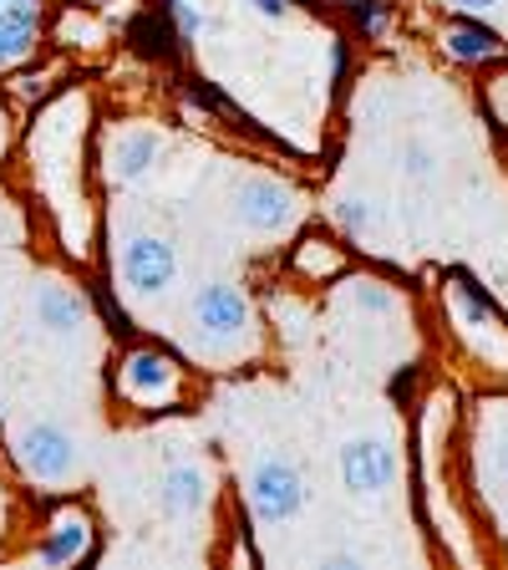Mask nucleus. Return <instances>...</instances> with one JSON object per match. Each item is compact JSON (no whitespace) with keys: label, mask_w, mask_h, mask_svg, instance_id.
<instances>
[{"label":"nucleus","mask_w":508,"mask_h":570,"mask_svg":"<svg viewBox=\"0 0 508 570\" xmlns=\"http://www.w3.org/2000/svg\"><path fill=\"white\" fill-rule=\"evenodd\" d=\"M0 6H6V0H0Z\"/></svg>","instance_id":"obj_29"},{"label":"nucleus","mask_w":508,"mask_h":570,"mask_svg":"<svg viewBox=\"0 0 508 570\" xmlns=\"http://www.w3.org/2000/svg\"><path fill=\"white\" fill-rule=\"evenodd\" d=\"M158 164H163V138H158L153 128H128L112 138V154H107L112 184H138V178H148Z\"/></svg>","instance_id":"obj_13"},{"label":"nucleus","mask_w":508,"mask_h":570,"mask_svg":"<svg viewBox=\"0 0 508 570\" xmlns=\"http://www.w3.org/2000/svg\"><path fill=\"white\" fill-rule=\"evenodd\" d=\"M57 82H61L57 61H41V67H36V57H31L26 67H16L11 77H6V92H11L21 107H41L51 92H57Z\"/></svg>","instance_id":"obj_16"},{"label":"nucleus","mask_w":508,"mask_h":570,"mask_svg":"<svg viewBox=\"0 0 508 570\" xmlns=\"http://www.w3.org/2000/svg\"><path fill=\"white\" fill-rule=\"evenodd\" d=\"M193 326L203 346H235L255 332V301L235 281H209L193 291Z\"/></svg>","instance_id":"obj_4"},{"label":"nucleus","mask_w":508,"mask_h":570,"mask_svg":"<svg viewBox=\"0 0 508 570\" xmlns=\"http://www.w3.org/2000/svg\"><path fill=\"white\" fill-rule=\"evenodd\" d=\"M102 556V524H97L92 504L82 499H61L51 504L47 524H41V540H36L31 560L36 566H92Z\"/></svg>","instance_id":"obj_2"},{"label":"nucleus","mask_w":508,"mask_h":570,"mask_svg":"<svg viewBox=\"0 0 508 570\" xmlns=\"http://www.w3.org/2000/svg\"><path fill=\"white\" fill-rule=\"evenodd\" d=\"M494 469H498V479H504V484H508V439L498 443V453H494Z\"/></svg>","instance_id":"obj_25"},{"label":"nucleus","mask_w":508,"mask_h":570,"mask_svg":"<svg viewBox=\"0 0 508 570\" xmlns=\"http://www.w3.org/2000/svg\"><path fill=\"white\" fill-rule=\"evenodd\" d=\"M128 41H132V51H138V57H148V61H173L178 47H183L163 11H142L138 21L128 26Z\"/></svg>","instance_id":"obj_15"},{"label":"nucleus","mask_w":508,"mask_h":570,"mask_svg":"<svg viewBox=\"0 0 508 570\" xmlns=\"http://www.w3.org/2000/svg\"><path fill=\"white\" fill-rule=\"evenodd\" d=\"M255 16H265V21H290L296 16V0H245Z\"/></svg>","instance_id":"obj_23"},{"label":"nucleus","mask_w":508,"mask_h":570,"mask_svg":"<svg viewBox=\"0 0 508 570\" xmlns=\"http://www.w3.org/2000/svg\"><path fill=\"white\" fill-rule=\"evenodd\" d=\"M346 271H351V255L326 229H306V235H296V245L285 249V275L296 285H336L346 281Z\"/></svg>","instance_id":"obj_9"},{"label":"nucleus","mask_w":508,"mask_h":570,"mask_svg":"<svg viewBox=\"0 0 508 570\" xmlns=\"http://www.w3.org/2000/svg\"><path fill=\"white\" fill-rule=\"evenodd\" d=\"M397 474H402V463H397V449L387 439L356 433V439L341 443V484L351 499H361V504L371 499L377 504V499H387L397 489Z\"/></svg>","instance_id":"obj_6"},{"label":"nucleus","mask_w":508,"mask_h":570,"mask_svg":"<svg viewBox=\"0 0 508 570\" xmlns=\"http://www.w3.org/2000/svg\"><path fill=\"white\" fill-rule=\"evenodd\" d=\"M245 504H249V520L265 524V530L296 520V514L306 510V479H300L296 459H285V453H260L245 474Z\"/></svg>","instance_id":"obj_3"},{"label":"nucleus","mask_w":508,"mask_h":570,"mask_svg":"<svg viewBox=\"0 0 508 570\" xmlns=\"http://www.w3.org/2000/svg\"><path fill=\"white\" fill-rule=\"evenodd\" d=\"M16 463L31 484H67L77 474V439L51 417H36L16 439Z\"/></svg>","instance_id":"obj_7"},{"label":"nucleus","mask_w":508,"mask_h":570,"mask_svg":"<svg viewBox=\"0 0 508 570\" xmlns=\"http://www.w3.org/2000/svg\"><path fill=\"white\" fill-rule=\"evenodd\" d=\"M112 397H118L128 413H178L189 407L193 397V377L189 362L168 346L153 342H128L118 356H112Z\"/></svg>","instance_id":"obj_1"},{"label":"nucleus","mask_w":508,"mask_h":570,"mask_svg":"<svg viewBox=\"0 0 508 570\" xmlns=\"http://www.w3.org/2000/svg\"><path fill=\"white\" fill-rule=\"evenodd\" d=\"M51 41H61V47H102V26L92 16H82V6H67L61 21L51 26Z\"/></svg>","instance_id":"obj_19"},{"label":"nucleus","mask_w":508,"mask_h":570,"mask_svg":"<svg viewBox=\"0 0 508 570\" xmlns=\"http://www.w3.org/2000/svg\"><path fill=\"white\" fill-rule=\"evenodd\" d=\"M0 71H6V61H0Z\"/></svg>","instance_id":"obj_28"},{"label":"nucleus","mask_w":508,"mask_h":570,"mask_svg":"<svg viewBox=\"0 0 508 570\" xmlns=\"http://www.w3.org/2000/svg\"><path fill=\"white\" fill-rule=\"evenodd\" d=\"M442 51L452 61H462V67H488V61L504 57V36L488 21H478V16H452L442 26Z\"/></svg>","instance_id":"obj_14"},{"label":"nucleus","mask_w":508,"mask_h":570,"mask_svg":"<svg viewBox=\"0 0 508 570\" xmlns=\"http://www.w3.org/2000/svg\"><path fill=\"white\" fill-rule=\"evenodd\" d=\"M92 301H97V311H102L107 332H118V336H128V332H132V316H128V311H118V301H112V291H107V285H97Z\"/></svg>","instance_id":"obj_22"},{"label":"nucleus","mask_w":508,"mask_h":570,"mask_svg":"<svg viewBox=\"0 0 508 570\" xmlns=\"http://www.w3.org/2000/svg\"><path fill=\"white\" fill-rule=\"evenodd\" d=\"M163 16L178 31V41H199V36L209 31V16H203L193 0H163Z\"/></svg>","instance_id":"obj_21"},{"label":"nucleus","mask_w":508,"mask_h":570,"mask_svg":"<svg viewBox=\"0 0 508 570\" xmlns=\"http://www.w3.org/2000/svg\"><path fill=\"white\" fill-rule=\"evenodd\" d=\"M306 6H316V0H306Z\"/></svg>","instance_id":"obj_27"},{"label":"nucleus","mask_w":508,"mask_h":570,"mask_svg":"<svg viewBox=\"0 0 508 570\" xmlns=\"http://www.w3.org/2000/svg\"><path fill=\"white\" fill-rule=\"evenodd\" d=\"M31 321L47 336H77L92 321V306H87L82 291H71L61 281H41L31 296Z\"/></svg>","instance_id":"obj_12"},{"label":"nucleus","mask_w":508,"mask_h":570,"mask_svg":"<svg viewBox=\"0 0 508 570\" xmlns=\"http://www.w3.org/2000/svg\"><path fill=\"white\" fill-rule=\"evenodd\" d=\"M153 499H158V514H163V520L183 524V520H199V514L209 510L213 484H209V474H203V463L178 459V463H168L163 474H158Z\"/></svg>","instance_id":"obj_10"},{"label":"nucleus","mask_w":508,"mask_h":570,"mask_svg":"<svg viewBox=\"0 0 508 570\" xmlns=\"http://www.w3.org/2000/svg\"><path fill=\"white\" fill-rule=\"evenodd\" d=\"M178 281V249L168 235H132L118 255V285L132 301H158Z\"/></svg>","instance_id":"obj_5"},{"label":"nucleus","mask_w":508,"mask_h":570,"mask_svg":"<svg viewBox=\"0 0 508 570\" xmlns=\"http://www.w3.org/2000/svg\"><path fill=\"white\" fill-rule=\"evenodd\" d=\"M67 6H82L87 11V6H107V0H67Z\"/></svg>","instance_id":"obj_26"},{"label":"nucleus","mask_w":508,"mask_h":570,"mask_svg":"<svg viewBox=\"0 0 508 570\" xmlns=\"http://www.w3.org/2000/svg\"><path fill=\"white\" fill-rule=\"evenodd\" d=\"M397 158H402V174L412 178V184H432V178H438V148H432V142L407 138Z\"/></svg>","instance_id":"obj_20"},{"label":"nucleus","mask_w":508,"mask_h":570,"mask_svg":"<svg viewBox=\"0 0 508 570\" xmlns=\"http://www.w3.org/2000/svg\"><path fill=\"white\" fill-rule=\"evenodd\" d=\"M346 296H351L356 311H367V316H391L397 311V291L377 275H351L346 271Z\"/></svg>","instance_id":"obj_17"},{"label":"nucleus","mask_w":508,"mask_h":570,"mask_svg":"<svg viewBox=\"0 0 508 570\" xmlns=\"http://www.w3.org/2000/svg\"><path fill=\"white\" fill-rule=\"evenodd\" d=\"M448 11H458V16H488V11H498L504 0H442Z\"/></svg>","instance_id":"obj_24"},{"label":"nucleus","mask_w":508,"mask_h":570,"mask_svg":"<svg viewBox=\"0 0 508 570\" xmlns=\"http://www.w3.org/2000/svg\"><path fill=\"white\" fill-rule=\"evenodd\" d=\"M41 31H47V6L41 0H6L0 6V61H6V71L26 67L36 57Z\"/></svg>","instance_id":"obj_11"},{"label":"nucleus","mask_w":508,"mask_h":570,"mask_svg":"<svg viewBox=\"0 0 508 570\" xmlns=\"http://www.w3.org/2000/svg\"><path fill=\"white\" fill-rule=\"evenodd\" d=\"M300 194L275 174H249L235 189V219L249 235H280L285 225H296Z\"/></svg>","instance_id":"obj_8"},{"label":"nucleus","mask_w":508,"mask_h":570,"mask_svg":"<svg viewBox=\"0 0 508 570\" xmlns=\"http://www.w3.org/2000/svg\"><path fill=\"white\" fill-rule=\"evenodd\" d=\"M331 219H336V229H346V235H367V229H377L381 209H377V199H367V194H341V199L331 204Z\"/></svg>","instance_id":"obj_18"}]
</instances>
